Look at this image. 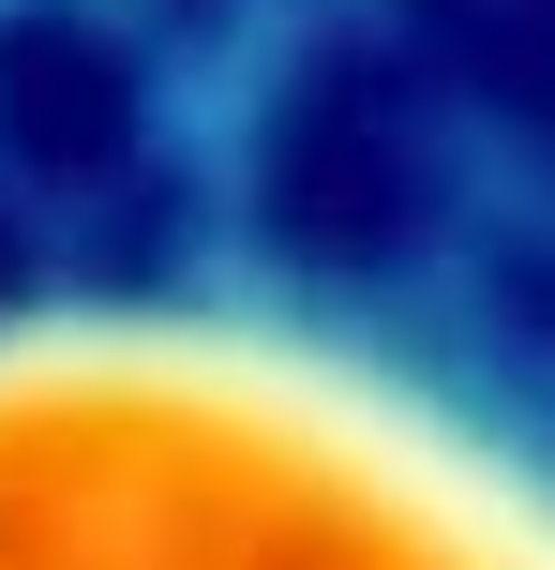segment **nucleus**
I'll return each instance as SVG.
<instances>
[{
  "mask_svg": "<svg viewBox=\"0 0 555 570\" xmlns=\"http://www.w3.org/2000/svg\"><path fill=\"white\" fill-rule=\"evenodd\" d=\"M0 570H555V451L420 375L0 271Z\"/></svg>",
  "mask_w": 555,
  "mask_h": 570,
  "instance_id": "1",
  "label": "nucleus"
}]
</instances>
